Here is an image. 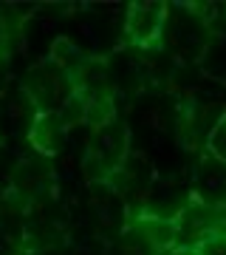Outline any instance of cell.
<instances>
[{
  "instance_id": "2",
  "label": "cell",
  "mask_w": 226,
  "mask_h": 255,
  "mask_svg": "<svg viewBox=\"0 0 226 255\" xmlns=\"http://www.w3.org/2000/svg\"><path fill=\"white\" fill-rule=\"evenodd\" d=\"M65 133H68V130H65V125L60 122L57 111H40L34 128H31V133H28V142H31L40 153H57L60 145H63Z\"/></svg>"
},
{
  "instance_id": "6",
  "label": "cell",
  "mask_w": 226,
  "mask_h": 255,
  "mask_svg": "<svg viewBox=\"0 0 226 255\" xmlns=\"http://www.w3.org/2000/svg\"><path fill=\"white\" fill-rule=\"evenodd\" d=\"M155 255H187V247H184V241H181L178 247H172V250H164V253H155Z\"/></svg>"
},
{
  "instance_id": "5",
  "label": "cell",
  "mask_w": 226,
  "mask_h": 255,
  "mask_svg": "<svg viewBox=\"0 0 226 255\" xmlns=\"http://www.w3.org/2000/svg\"><path fill=\"white\" fill-rule=\"evenodd\" d=\"M6 46H9V28H6L3 14H0V54H6Z\"/></svg>"
},
{
  "instance_id": "4",
  "label": "cell",
  "mask_w": 226,
  "mask_h": 255,
  "mask_svg": "<svg viewBox=\"0 0 226 255\" xmlns=\"http://www.w3.org/2000/svg\"><path fill=\"white\" fill-rule=\"evenodd\" d=\"M207 153L226 167V111H221L215 119V125L209 128L207 136Z\"/></svg>"
},
{
  "instance_id": "3",
  "label": "cell",
  "mask_w": 226,
  "mask_h": 255,
  "mask_svg": "<svg viewBox=\"0 0 226 255\" xmlns=\"http://www.w3.org/2000/svg\"><path fill=\"white\" fill-rule=\"evenodd\" d=\"M184 247H187V255H226V230H201L192 241H184Z\"/></svg>"
},
{
  "instance_id": "1",
  "label": "cell",
  "mask_w": 226,
  "mask_h": 255,
  "mask_svg": "<svg viewBox=\"0 0 226 255\" xmlns=\"http://www.w3.org/2000/svg\"><path fill=\"white\" fill-rule=\"evenodd\" d=\"M167 9H170L167 3H155V0L130 3V6H127V14H125L127 46L142 48V51H155V48H161L167 17H170Z\"/></svg>"
}]
</instances>
